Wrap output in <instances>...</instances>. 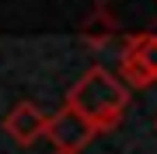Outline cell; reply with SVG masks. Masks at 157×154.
I'll list each match as a JSON object with an SVG mask.
<instances>
[{
    "mask_svg": "<svg viewBox=\"0 0 157 154\" xmlns=\"http://www.w3.org/2000/svg\"><path fill=\"white\" fill-rule=\"evenodd\" d=\"M67 109L87 119L94 126V133H108L122 123L126 116V105H129V88L122 84V77L108 67H87L84 74L70 84L67 91Z\"/></svg>",
    "mask_w": 157,
    "mask_h": 154,
    "instance_id": "obj_1",
    "label": "cell"
},
{
    "mask_svg": "<svg viewBox=\"0 0 157 154\" xmlns=\"http://www.w3.org/2000/svg\"><path fill=\"white\" fill-rule=\"evenodd\" d=\"M45 137L52 140L56 154H80L91 140H94V126L87 119H80L73 109L63 105L56 116H49V133H45Z\"/></svg>",
    "mask_w": 157,
    "mask_h": 154,
    "instance_id": "obj_2",
    "label": "cell"
},
{
    "mask_svg": "<svg viewBox=\"0 0 157 154\" xmlns=\"http://www.w3.org/2000/svg\"><path fill=\"white\" fill-rule=\"evenodd\" d=\"M4 133L17 147H32L35 140H42L49 133V116L42 112L35 102H17L11 112L4 116Z\"/></svg>",
    "mask_w": 157,
    "mask_h": 154,
    "instance_id": "obj_3",
    "label": "cell"
},
{
    "mask_svg": "<svg viewBox=\"0 0 157 154\" xmlns=\"http://www.w3.org/2000/svg\"><path fill=\"white\" fill-rule=\"evenodd\" d=\"M122 53H129V56H136L143 63V70L157 81V32H136L126 39Z\"/></svg>",
    "mask_w": 157,
    "mask_h": 154,
    "instance_id": "obj_4",
    "label": "cell"
},
{
    "mask_svg": "<svg viewBox=\"0 0 157 154\" xmlns=\"http://www.w3.org/2000/svg\"><path fill=\"white\" fill-rule=\"evenodd\" d=\"M115 70H119V77H122V84L129 88V91H133V88H136V91H143V88L157 84V81L143 70V63L136 60V56H129V53H119V67H115Z\"/></svg>",
    "mask_w": 157,
    "mask_h": 154,
    "instance_id": "obj_5",
    "label": "cell"
},
{
    "mask_svg": "<svg viewBox=\"0 0 157 154\" xmlns=\"http://www.w3.org/2000/svg\"><path fill=\"white\" fill-rule=\"evenodd\" d=\"M112 32H115V21H112V18H108V21H105V18H94L91 25L80 28V39H84L91 49H98V46H105V42H108V35H112Z\"/></svg>",
    "mask_w": 157,
    "mask_h": 154,
    "instance_id": "obj_6",
    "label": "cell"
},
{
    "mask_svg": "<svg viewBox=\"0 0 157 154\" xmlns=\"http://www.w3.org/2000/svg\"><path fill=\"white\" fill-rule=\"evenodd\" d=\"M154 130H157V119H154Z\"/></svg>",
    "mask_w": 157,
    "mask_h": 154,
    "instance_id": "obj_7",
    "label": "cell"
}]
</instances>
